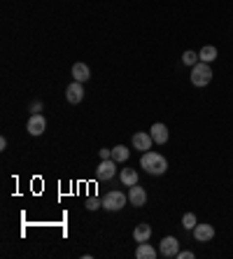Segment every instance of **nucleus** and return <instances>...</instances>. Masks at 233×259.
<instances>
[{
  "label": "nucleus",
  "instance_id": "f257e3e1",
  "mask_svg": "<svg viewBox=\"0 0 233 259\" xmlns=\"http://www.w3.org/2000/svg\"><path fill=\"white\" fill-rule=\"evenodd\" d=\"M140 166H142L145 173H149V175H163V173L168 171V161H166V157L159 154V152H154V150L142 152V157H140Z\"/></svg>",
  "mask_w": 233,
  "mask_h": 259
},
{
  "label": "nucleus",
  "instance_id": "f03ea898",
  "mask_svg": "<svg viewBox=\"0 0 233 259\" xmlns=\"http://www.w3.org/2000/svg\"><path fill=\"white\" fill-rule=\"evenodd\" d=\"M210 82H212V68H210V63L198 61V63L191 68V84H194V86H208Z\"/></svg>",
  "mask_w": 233,
  "mask_h": 259
},
{
  "label": "nucleus",
  "instance_id": "7ed1b4c3",
  "mask_svg": "<svg viewBox=\"0 0 233 259\" xmlns=\"http://www.w3.org/2000/svg\"><path fill=\"white\" fill-rule=\"evenodd\" d=\"M126 205V194L124 192H107V196L103 199V208L110 213H116Z\"/></svg>",
  "mask_w": 233,
  "mask_h": 259
},
{
  "label": "nucleus",
  "instance_id": "20e7f679",
  "mask_svg": "<svg viewBox=\"0 0 233 259\" xmlns=\"http://www.w3.org/2000/svg\"><path fill=\"white\" fill-rule=\"evenodd\" d=\"M159 252H161V255H163L166 259L177 257V252H180V240H177L175 236H166L163 240H161Z\"/></svg>",
  "mask_w": 233,
  "mask_h": 259
},
{
  "label": "nucleus",
  "instance_id": "39448f33",
  "mask_svg": "<svg viewBox=\"0 0 233 259\" xmlns=\"http://www.w3.org/2000/svg\"><path fill=\"white\" fill-rule=\"evenodd\" d=\"M128 203L133 205V208H142V205L147 203V192H145V187L133 184V187L128 189Z\"/></svg>",
  "mask_w": 233,
  "mask_h": 259
},
{
  "label": "nucleus",
  "instance_id": "423d86ee",
  "mask_svg": "<svg viewBox=\"0 0 233 259\" xmlns=\"http://www.w3.org/2000/svg\"><path fill=\"white\" fill-rule=\"evenodd\" d=\"M115 173H116V161L115 159H103L100 166L96 168V178H98V180H112Z\"/></svg>",
  "mask_w": 233,
  "mask_h": 259
},
{
  "label": "nucleus",
  "instance_id": "0eeeda50",
  "mask_svg": "<svg viewBox=\"0 0 233 259\" xmlns=\"http://www.w3.org/2000/svg\"><path fill=\"white\" fill-rule=\"evenodd\" d=\"M65 98H68V103H73V105L82 103V98H84V86H82V82H70L68 89H65Z\"/></svg>",
  "mask_w": 233,
  "mask_h": 259
},
{
  "label": "nucleus",
  "instance_id": "6e6552de",
  "mask_svg": "<svg viewBox=\"0 0 233 259\" xmlns=\"http://www.w3.org/2000/svg\"><path fill=\"white\" fill-rule=\"evenodd\" d=\"M26 129H28L31 136H42L44 129H47V119H44L42 115H31L28 124H26Z\"/></svg>",
  "mask_w": 233,
  "mask_h": 259
},
{
  "label": "nucleus",
  "instance_id": "1a4fd4ad",
  "mask_svg": "<svg viewBox=\"0 0 233 259\" xmlns=\"http://www.w3.org/2000/svg\"><path fill=\"white\" fill-rule=\"evenodd\" d=\"M152 142H154L152 133L138 131V133L133 136V147H136V150H140V152H149V150H152Z\"/></svg>",
  "mask_w": 233,
  "mask_h": 259
},
{
  "label": "nucleus",
  "instance_id": "9d476101",
  "mask_svg": "<svg viewBox=\"0 0 233 259\" xmlns=\"http://www.w3.org/2000/svg\"><path fill=\"white\" fill-rule=\"evenodd\" d=\"M194 238L198 240V243H208L214 238V227L212 224H196L194 227Z\"/></svg>",
  "mask_w": 233,
  "mask_h": 259
},
{
  "label": "nucleus",
  "instance_id": "9b49d317",
  "mask_svg": "<svg viewBox=\"0 0 233 259\" xmlns=\"http://www.w3.org/2000/svg\"><path fill=\"white\" fill-rule=\"evenodd\" d=\"M89 77H91V70H89V65L86 63H75L73 65V80L75 82H89Z\"/></svg>",
  "mask_w": 233,
  "mask_h": 259
},
{
  "label": "nucleus",
  "instance_id": "f8f14e48",
  "mask_svg": "<svg viewBox=\"0 0 233 259\" xmlns=\"http://www.w3.org/2000/svg\"><path fill=\"white\" fill-rule=\"evenodd\" d=\"M149 133H152L154 142H159V145H163V142L168 140V126H166V124H154V126L149 129Z\"/></svg>",
  "mask_w": 233,
  "mask_h": 259
},
{
  "label": "nucleus",
  "instance_id": "ddd939ff",
  "mask_svg": "<svg viewBox=\"0 0 233 259\" xmlns=\"http://www.w3.org/2000/svg\"><path fill=\"white\" fill-rule=\"evenodd\" d=\"M156 255H159V252L152 248L147 240H145V243H138V250H136V257L138 259H156Z\"/></svg>",
  "mask_w": 233,
  "mask_h": 259
},
{
  "label": "nucleus",
  "instance_id": "4468645a",
  "mask_svg": "<svg viewBox=\"0 0 233 259\" xmlns=\"http://www.w3.org/2000/svg\"><path fill=\"white\" fill-rule=\"evenodd\" d=\"M119 178H121V182L126 184V187H133V184H138V171H136V168H121Z\"/></svg>",
  "mask_w": 233,
  "mask_h": 259
},
{
  "label": "nucleus",
  "instance_id": "2eb2a0df",
  "mask_svg": "<svg viewBox=\"0 0 233 259\" xmlns=\"http://www.w3.org/2000/svg\"><path fill=\"white\" fill-rule=\"evenodd\" d=\"M149 236H152V227L149 224H138L136 227V231H133V238H136V243H145V240H149Z\"/></svg>",
  "mask_w": 233,
  "mask_h": 259
},
{
  "label": "nucleus",
  "instance_id": "dca6fc26",
  "mask_svg": "<svg viewBox=\"0 0 233 259\" xmlns=\"http://www.w3.org/2000/svg\"><path fill=\"white\" fill-rule=\"evenodd\" d=\"M217 56H219V54H217V49H214L212 44H205L201 52H198V59H201V61H205V63H212Z\"/></svg>",
  "mask_w": 233,
  "mask_h": 259
},
{
  "label": "nucleus",
  "instance_id": "f3484780",
  "mask_svg": "<svg viewBox=\"0 0 233 259\" xmlns=\"http://www.w3.org/2000/svg\"><path fill=\"white\" fill-rule=\"evenodd\" d=\"M112 159H115L116 163L128 161V150L124 147V145H116V147H112Z\"/></svg>",
  "mask_w": 233,
  "mask_h": 259
},
{
  "label": "nucleus",
  "instance_id": "a211bd4d",
  "mask_svg": "<svg viewBox=\"0 0 233 259\" xmlns=\"http://www.w3.org/2000/svg\"><path fill=\"white\" fill-rule=\"evenodd\" d=\"M198 61H201V59H198V52H191V49H187V52L182 54V63H184V65H191V68H194Z\"/></svg>",
  "mask_w": 233,
  "mask_h": 259
},
{
  "label": "nucleus",
  "instance_id": "6ab92c4d",
  "mask_svg": "<svg viewBox=\"0 0 233 259\" xmlns=\"http://www.w3.org/2000/svg\"><path fill=\"white\" fill-rule=\"evenodd\" d=\"M196 224H198V222H196V215H194V213H184V217H182V227L189 229V231H194Z\"/></svg>",
  "mask_w": 233,
  "mask_h": 259
},
{
  "label": "nucleus",
  "instance_id": "aec40b11",
  "mask_svg": "<svg viewBox=\"0 0 233 259\" xmlns=\"http://www.w3.org/2000/svg\"><path fill=\"white\" fill-rule=\"evenodd\" d=\"M86 208H89V210H98V208H100V201H98V199H94V196H91V199H89V201H86Z\"/></svg>",
  "mask_w": 233,
  "mask_h": 259
},
{
  "label": "nucleus",
  "instance_id": "412c9836",
  "mask_svg": "<svg viewBox=\"0 0 233 259\" xmlns=\"http://www.w3.org/2000/svg\"><path fill=\"white\" fill-rule=\"evenodd\" d=\"M196 255L194 252H189V250H182V252H177V259H194Z\"/></svg>",
  "mask_w": 233,
  "mask_h": 259
},
{
  "label": "nucleus",
  "instance_id": "4be33fe9",
  "mask_svg": "<svg viewBox=\"0 0 233 259\" xmlns=\"http://www.w3.org/2000/svg\"><path fill=\"white\" fill-rule=\"evenodd\" d=\"M40 110H42V103H40V100L31 103V112H33V115H40Z\"/></svg>",
  "mask_w": 233,
  "mask_h": 259
},
{
  "label": "nucleus",
  "instance_id": "5701e85b",
  "mask_svg": "<svg viewBox=\"0 0 233 259\" xmlns=\"http://www.w3.org/2000/svg\"><path fill=\"white\" fill-rule=\"evenodd\" d=\"M100 159H112V150L103 147V150H100Z\"/></svg>",
  "mask_w": 233,
  "mask_h": 259
}]
</instances>
